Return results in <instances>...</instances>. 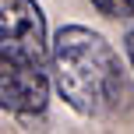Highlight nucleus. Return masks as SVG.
Instances as JSON below:
<instances>
[{
	"label": "nucleus",
	"instance_id": "obj_1",
	"mask_svg": "<svg viewBox=\"0 0 134 134\" xmlns=\"http://www.w3.org/2000/svg\"><path fill=\"white\" fill-rule=\"evenodd\" d=\"M49 74L60 99L81 116H99L120 106L127 78L106 35L85 25H64L49 42Z\"/></svg>",
	"mask_w": 134,
	"mask_h": 134
},
{
	"label": "nucleus",
	"instance_id": "obj_2",
	"mask_svg": "<svg viewBox=\"0 0 134 134\" xmlns=\"http://www.w3.org/2000/svg\"><path fill=\"white\" fill-rule=\"evenodd\" d=\"M0 53L49 67L46 14L35 0H0Z\"/></svg>",
	"mask_w": 134,
	"mask_h": 134
},
{
	"label": "nucleus",
	"instance_id": "obj_3",
	"mask_svg": "<svg viewBox=\"0 0 134 134\" xmlns=\"http://www.w3.org/2000/svg\"><path fill=\"white\" fill-rule=\"evenodd\" d=\"M49 102V67L0 53V106L18 116H35Z\"/></svg>",
	"mask_w": 134,
	"mask_h": 134
},
{
	"label": "nucleus",
	"instance_id": "obj_4",
	"mask_svg": "<svg viewBox=\"0 0 134 134\" xmlns=\"http://www.w3.org/2000/svg\"><path fill=\"white\" fill-rule=\"evenodd\" d=\"M92 7L102 18H113V21L134 18V0H92Z\"/></svg>",
	"mask_w": 134,
	"mask_h": 134
},
{
	"label": "nucleus",
	"instance_id": "obj_5",
	"mask_svg": "<svg viewBox=\"0 0 134 134\" xmlns=\"http://www.w3.org/2000/svg\"><path fill=\"white\" fill-rule=\"evenodd\" d=\"M124 42H127V57H131V67H134V32H131Z\"/></svg>",
	"mask_w": 134,
	"mask_h": 134
}]
</instances>
